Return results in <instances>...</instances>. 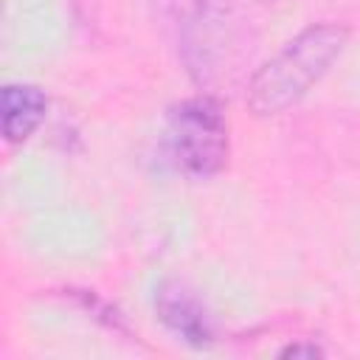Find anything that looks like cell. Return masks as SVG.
<instances>
[{"mask_svg":"<svg viewBox=\"0 0 360 360\" xmlns=\"http://www.w3.org/2000/svg\"><path fill=\"white\" fill-rule=\"evenodd\" d=\"M349 28L338 22H318L290 39L270 62H264L248 84V107L256 115H276L298 104L312 84H318L329 65L346 48Z\"/></svg>","mask_w":360,"mask_h":360,"instance_id":"cell-1","label":"cell"},{"mask_svg":"<svg viewBox=\"0 0 360 360\" xmlns=\"http://www.w3.org/2000/svg\"><path fill=\"white\" fill-rule=\"evenodd\" d=\"M166 152L191 177H211L228 163V124L214 98L197 96L174 104L166 115Z\"/></svg>","mask_w":360,"mask_h":360,"instance_id":"cell-2","label":"cell"},{"mask_svg":"<svg viewBox=\"0 0 360 360\" xmlns=\"http://www.w3.org/2000/svg\"><path fill=\"white\" fill-rule=\"evenodd\" d=\"M155 309L158 318L174 332L180 335V340H186L188 346H208L214 340V329L211 321L202 309V304L177 281H166L158 287L155 295Z\"/></svg>","mask_w":360,"mask_h":360,"instance_id":"cell-3","label":"cell"},{"mask_svg":"<svg viewBox=\"0 0 360 360\" xmlns=\"http://www.w3.org/2000/svg\"><path fill=\"white\" fill-rule=\"evenodd\" d=\"M3 138L8 143H22L28 141L37 127L45 121L48 112V98L39 87L34 84H6L3 87Z\"/></svg>","mask_w":360,"mask_h":360,"instance_id":"cell-4","label":"cell"},{"mask_svg":"<svg viewBox=\"0 0 360 360\" xmlns=\"http://www.w3.org/2000/svg\"><path fill=\"white\" fill-rule=\"evenodd\" d=\"M278 357H309V360H315V357H323V349L318 343H309V340H295V343L284 346L278 352Z\"/></svg>","mask_w":360,"mask_h":360,"instance_id":"cell-5","label":"cell"}]
</instances>
